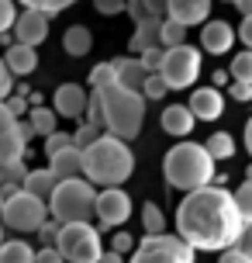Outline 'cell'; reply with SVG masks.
<instances>
[{"instance_id": "6da1fadb", "label": "cell", "mask_w": 252, "mask_h": 263, "mask_svg": "<svg viewBox=\"0 0 252 263\" xmlns=\"http://www.w3.org/2000/svg\"><path fill=\"white\" fill-rule=\"evenodd\" d=\"M245 229H252V225H245V218L232 201V191H225V187L207 184L200 191H190L176 208V236L194 253L232 250Z\"/></svg>"}, {"instance_id": "7a4b0ae2", "label": "cell", "mask_w": 252, "mask_h": 263, "mask_svg": "<svg viewBox=\"0 0 252 263\" xmlns=\"http://www.w3.org/2000/svg\"><path fill=\"white\" fill-rule=\"evenodd\" d=\"M97 107H100V128H107L111 139L132 142L135 135H142L145 121V97L138 90H128L121 83H107L100 90H93Z\"/></svg>"}, {"instance_id": "3957f363", "label": "cell", "mask_w": 252, "mask_h": 263, "mask_svg": "<svg viewBox=\"0 0 252 263\" xmlns=\"http://www.w3.org/2000/svg\"><path fill=\"white\" fill-rule=\"evenodd\" d=\"M135 173V153L128 142L100 135L93 145L83 149V180L93 187H121Z\"/></svg>"}, {"instance_id": "277c9868", "label": "cell", "mask_w": 252, "mask_h": 263, "mask_svg": "<svg viewBox=\"0 0 252 263\" xmlns=\"http://www.w3.org/2000/svg\"><path fill=\"white\" fill-rule=\"evenodd\" d=\"M162 177L166 184L176 191H200L214 180V159L207 156V149L197 142H180L173 145L166 159H162Z\"/></svg>"}, {"instance_id": "5b68a950", "label": "cell", "mask_w": 252, "mask_h": 263, "mask_svg": "<svg viewBox=\"0 0 252 263\" xmlns=\"http://www.w3.org/2000/svg\"><path fill=\"white\" fill-rule=\"evenodd\" d=\"M93 201H97V187L87 184L83 177H73V180H59V184L52 187L45 208H49V218L59 222V225L90 222L93 218Z\"/></svg>"}, {"instance_id": "8992f818", "label": "cell", "mask_w": 252, "mask_h": 263, "mask_svg": "<svg viewBox=\"0 0 252 263\" xmlns=\"http://www.w3.org/2000/svg\"><path fill=\"white\" fill-rule=\"evenodd\" d=\"M55 253L62 256V263H97L100 253H104L100 229L90 222L59 225V232H55Z\"/></svg>"}, {"instance_id": "52a82bcc", "label": "cell", "mask_w": 252, "mask_h": 263, "mask_svg": "<svg viewBox=\"0 0 252 263\" xmlns=\"http://www.w3.org/2000/svg\"><path fill=\"white\" fill-rule=\"evenodd\" d=\"M156 73L166 83V90H186L200 77V52L186 42L176 45V49H162V63Z\"/></svg>"}, {"instance_id": "ba28073f", "label": "cell", "mask_w": 252, "mask_h": 263, "mask_svg": "<svg viewBox=\"0 0 252 263\" xmlns=\"http://www.w3.org/2000/svg\"><path fill=\"white\" fill-rule=\"evenodd\" d=\"M194 256L197 253L180 236L159 232V236H142V242H135L128 263H194Z\"/></svg>"}, {"instance_id": "9c48e42d", "label": "cell", "mask_w": 252, "mask_h": 263, "mask_svg": "<svg viewBox=\"0 0 252 263\" xmlns=\"http://www.w3.org/2000/svg\"><path fill=\"white\" fill-rule=\"evenodd\" d=\"M49 218V208H45V201L38 197L25 194V191H17L4 201V208H0V225H7L11 232H38V225Z\"/></svg>"}, {"instance_id": "30bf717a", "label": "cell", "mask_w": 252, "mask_h": 263, "mask_svg": "<svg viewBox=\"0 0 252 263\" xmlns=\"http://www.w3.org/2000/svg\"><path fill=\"white\" fill-rule=\"evenodd\" d=\"M93 215H97L100 229H118V225H124L132 218V197L124 194L121 187H104V191H97Z\"/></svg>"}, {"instance_id": "8fae6325", "label": "cell", "mask_w": 252, "mask_h": 263, "mask_svg": "<svg viewBox=\"0 0 252 263\" xmlns=\"http://www.w3.org/2000/svg\"><path fill=\"white\" fill-rule=\"evenodd\" d=\"M31 142V132L21 118L7 115V107L0 104V166L14 163V159H25V149Z\"/></svg>"}, {"instance_id": "7c38bea8", "label": "cell", "mask_w": 252, "mask_h": 263, "mask_svg": "<svg viewBox=\"0 0 252 263\" xmlns=\"http://www.w3.org/2000/svg\"><path fill=\"white\" fill-rule=\"evenodd\" d=\"M49 39V17L38 11H25L14 17V42L28 45V49H38L41 42Z\"/></svg>"}, {"instance_id": "4fadbf2b", "label": "cell", "mask_w": 252, "mask_h": 263, "mask_svg": "<svg viewBox=\"0 0 252 263\" xmlns=\"http://www.w3.org/2000/svg\"><path fill=\"white\" fill-rule=\"evenodd\" d=\"M162 11L170 14L166 21L190 28V25H200V21H211V0H166Z\"/></svg>"}, {"instance_id": "5bb4252c", "label": "cell", "mask_w": 252, "mask_h": 263, "mask_svg": "<svg viewBox=\"0 0 252 263\" xmlns=\"http://www.w3.org/2000/svg\"><path fill=\"white\" fill-rule=\"evenodd\" d=\"M186 111L194 115V121H218L225 115V97L214 87H197L186 101Z\"/></svg>"}, {"instance_id": "9a60e30c", "label": "cell", "mask_w": 252, "mask_h": 263, "mask_svg": "<svg viewBox=\"0 0 252 263\" xmlns=\"http://www.w3.org/2000/svg\"><path fill=\"white\" fill-rule=\"evenodd\" d=\"M87 107V90L80 83H59L52 93V115L55 118H83Z\"/></svg>"}, {"instance_id": "2e32d148", "label": "cell", "mask_w": 252, "mask_h": 263, "mask_svg": "<svg viewBox=\"0 0 252 263\" xmlns=\"http://www.w3.org/2000/svg\"><path fill=\"white\" fill-rule=\"evenodd\" d=\"M235 45V28L228 21H207L204 31H200V49L211 55H225L228 49Z\"/></svg>"}, {"instance_id": "e0dca14e", "label": "cell", "mask_w": 252, "mask_h": 263, "mask_svg": "<svg viewBox=\"0 0 252 263\" xmlns=\"http://www.w3.org/2000/svg\"><path fill=\"white\" fill-rule=\"evenodd\" d=\"M111 69H114V83L128 87V90H142V80L149 77L138 63V55H118V59H111Z\"/></svg>"}, {"instance_id": "ac0fdd59", "label": "cell", "mask_w": 252, "mask_h": 263, "mask_svg": "<svg viewBox=\"0 0 252 263\" xmlns=\"http://www.w3.org/2000/svg\"><path fill=\"white\" fill-rule=\"evenodd\" d=\"M49 173H52L55 180H73V177H83V153L69 145V149H62V153L49 156Z\"/></svg>"}, {"instance_id": "d6986e66", "label": "cell", "mask_w": 252, "mask_h": 263, "mask_svg": "<svg viewBox=\"0 0 252 263\" xmlns=\"http://www.w3.org/2000/svg\"><path fill=\"white\" fill-rule=\"evenodd\" d=\"M159 121H162V132H166V135H176V139H186V135L194 132V125H197L194 115L186 111V104H170L162 111Z\"/></svg>"}, {"instance_id": "ffe728a7", "label": "cell", "mask_w": 252, "mask_h": 263, "mask_svg": "<svg viewBox=\"0 0 252 263\" xmlns=\"http://www.w3.org/2000/svg\"><path fill=\"white\" fill-rule=\"evenodd\" d=\"M4 66L11 69V77H28L38 69V52L28 49V45H7V55H4Z\"/></svg>"}, {"instance_id": "44dd1931", "label": "cell", "mask_w": 252, "mask_h": 263, "mask_svg": "<svg viewBox=\"0 0 252 263\" xmlns=\"http://www.w3.org/2000/svg\"><path fill=\"white\" fill-rule=\"evenodd\" d=\"M159 21L162 17H145V21L135 25V35H132V42H128V49H132L135 55L152 49V45H159Z\"/></svg>"}, {"instance_id": "7402d4cb", "label": "cell", "mask_w": 252, "mask_h": 263, "mask_svg": "<svg viewBox=\"0 0 252 263\" xmlns=\"http://www.w3.org/2000/svg\"><path fill=\"white\" fill-rule=\"evenodd\" d=\"M59 184L52 173H49V166L45 170H28L25 180H21V191L31 197H38V201H49V194H52V187Z\"/></svg>"}, {"instance_id": "603a6c76", "label": "cell", "mask_w": 252, "mask_h": 263, "mask_svg": "<svg viewBox=\"0 0 252 263\" xmlns=\"http://www.w3.org/2000/svg\"><path fill=\"white\" fill-rule=\"evenodd\" d=\"M62 49H66V55H73V59H83V55L93 49V35L87 25H73L66 28V35H62Z\"/></svg>"}, {"instance_id": "cb8c5ba5", "label": "cell", "mask_w": 252, "mask_h": 263, "mask_svg": "<svg viewBox=\"0 0 252 263\" xmlns=\"http://www.w3.org/2000/svg\"><path fill=\"white\" fill-rule=\"evenodd\" d=\"M28 132L31 135H52L55 128H59V118L52 115V107H28V118H25Z\"/></svg>"}, {"instance_id": "d4e9b609", "label": "cell", "mask_w": 252, "mask_h": 263, "mask_svg": "<svg viewBox=\"0 0 252 263\" xmlns=\"http://www.w3.org/2000/svg\"><path fill=\"white\" fill-rule=\"evenodd\" d=\"M0 263H35V250L25 239H7L0 242Z\"/></svg>"}, {"instance_id": "484cf974", "label": "cell", "mask_w": 252, "mask_h": 263, "mask_svg": "<svg viewBox=\"0 0 252 263\" xmlns=\"http://www.w3.org/2000/svg\"><path fill=\"white\" fill-rule=\"evenodd\" d=\"M204 149H207V156L218 163V159H232L235 156V139L228 135V132H214L211 139L204 142Z\"/></svg>"}, {"instance_id": "4316f807", "label": "cell", "mask_w": 252, "mask_h": 263, "mask_svg": "<svg viewBox=\"0 0 252 263\" xmlns=\"http://www.w3.org/2000/svg\"><path fill=\"white\" fill-rule=\"evenodd\" d=\"M142 229H145V236H159V232H166V215H162L159 204H152V201L142 204Z\"/></svg>"}, {"instance_id": "83f0119b", "label": "cell", "mask_w": 252, "mask_h": 263, "mask_svg": "<svg viewBox=\"0 0 252 263\" xmlns=\"http://www.w3.org/2000/svg\"><path fill=\"white\" fill-rule=\"evenodd\" d=\"M228 80H232V83H252V49H242V52L232 59Z\"/></svg>"}, {"instance_id": "f1b7e54d", "label": "cell", "mask_w": 252, "mask_h": 263, "mask_svg": "<svg viewBox=\"0 0 252 263\" xmlns=\"http://www.w3.org/2000/svg\"><path fill=\"white\" fill-rule=\"evenodd\" d=\"M186 42V28L173 25V21H159V49H176Z\"/></svg>"}, {"instance_id": "f546056e", "label": "cell", "mask_w": 252, "mask_h": 263, "mask_svg": "<svg viewBox=\"0 0 252 263\" xmlns=\"http://www.w3.org/2000/svg\"><path fill=\"white\" fill-rule=\"evenodd\" d=\"M232 201H235L239 215L245 218V225H252V177H249V180H242V187L232 194Z\"/></svg>"}, {"instance_id": "4dcf8cb0", "label": "cell", "mask_w": 252, "mask_h": 263, "mask_svg": "<svg viewBox=\"0 0 252 263\" xmlns=\"http://www.w3.org/2000/svg\"><path fill=\"white\" fill-rule=\"evenodd\" d=\"M100 135H104V128H97V125H87V121H83L76 132H69V139H73V149H80V153L87 149V145H93L97 139H100Z\"/></svg>"}, {"instance_id": "1f68e13d", "label": "cell", "mask_w": 252, "mask_h": 263, "mask_svg": "<svg viewBox=\"0 0 252 263\" xmlns=\"http://www.w3.org/2000/svg\"><path fill=\"white\" fill-rule=\"evenodd\" d=\"M21 4H25L28 11H38V14H45V17H52V14L73 7L76 0H21Z\"/></svg>"}, {"instance_id": "d6a6232c", "label": "cell", "mask_w": 252, "mask_h": 263, "mask_svg": "<svg viewBox=\"0 0 252 263\" xmlns=\"http://www.w3.org/2000/svg\"><path fill=\"white\" fill-rule=\"evenodd\" d=\"M138 93H142L145 101H162L170 90H166V83L159 80V73H149V77L142 80V90H138Z\"/></svg>"}, {"instance_id": "836d02e7", "label": "cell", "mask_w": 252, "mask_h": 263, "mask_svg": "<svg viewBox=\"0 0 252 263\" xmlns=\"http://www.w3.org/2000/svg\"><path fill=\"white\" fill-rule=\"evenodd\" d=\"M25 173H28L25 159H14V163H4V166H0V184H17V187H21V180H25Z\"/></svg>"}, {"instance_id": "e575fe53", "label": "cell", "mask_w": 252, "mask_h": 263, "mask_svg": "<svg viewBox=\"0 0 252 263\" xmlns=\"http://www.w3.org/2000/svg\"><path fill=\"white\" fill-rule=\"evenodd\" d=\"M69 145H73L69 132H59V128H55L52 135H45V156H55V153H62V149H69Z\"/></svg>"}, {"instance_id": "d590c367", "label": "cell", "mask_w": 252, "mask_h": 263, "mask_svg": "<svg viewBox=\"0 0 252 263\" xmlns=\"http://www.w3.org/2000/svg\"><path fill=\"white\" fill-rule=\"evenodd\" d=\"M107 83H114V69H111V63H100L90 69V87L93 90H100V87H107Z\"/></svg>"}, {"instance_id": "8d00e7d4", "label": "cell", "mask_w": 252, "mask_h": 263, "mask_svg": "<svg viewBox=\"0 0 252 263\" xmlns=\"http://www.w3.org/2000/svg\"><path fill=\"white\" fill-rule=\"evenodd\" d=\"M132 250H135L132 232H114V236H111V253H118V256H128Z\"/></svg>"}, {"instance_id": "74e56055", "label": "cell", "mask_w": 252, "mask_h": 263, "mask_svg": "<svg viewBox=\"0 0 252 263\" xmlns=\"http://www.w3.org/2000/svg\"><path fill=\"white\" fill-rule=\"evenodd\" d=\"M138 63H142L145 73H156L159 63H162V49H159V45H152V49H145V52H138Z\"/></svg>"}, {"instance_id": "f35d334b", "label": "cell", "mask_w": 252, "mask_h": 263, "mask_svg": "<svg viewBox=\"0 0 252 263\" xmlns=\"http://www.w3.org/2000/svg\"><path fill=\"white\" fill-rule=\"evenodd\" d=\"M14 17H17L14 0H0V35H7V31L14 28Z\"/></svg>"}, {"instance_id": "ab89813d", "label": "cell", "mask_w": 252, "mask_h": 263, "mask_svg": "<svg viewBox=\"0 0 252 263\" xmlns=\"http://www.w3.org/2000/svg\"><path fill=\"white\" fill-rule=\"evenodd\" d=\"M55 232H59V222H52V218H45V222L38 225V232H35V236H38L41 250H45V246H55Z\"/></svg>"}, {"instance_id": "60d3db41", "label": "cell", "mask_w": 252, "mask_h": 263, "mask_svg": "<svg viewBox=\"0 0 252 263\" xmlns=\"http://www.w3.org/2000/svg\"><path fill=\"white\" fill-rule=\"evenodd\" d=\"M218 263H252V253L232 246V250H221V260H218Z\"/></svg>"}, {"instance_id": "b9f144b4", "label": "cell", "mask_w": 252, "mask_h": 263, "mask_svg": "<svg viewBox=\"0 0 252 263\" xmlns=\"http://www.w3.org/2000/svg\"><path fill=\"white\" fill-rule=\"evenodd\" d=\"M93 7H97V14H104V17H114V14L124 11V0H93Z\"/></svg>"}, {"instance_id": "7bdbcfd3", "label": "cell", "mask_w": 252, "mask_h": 263, "mask_svg": "<svg viewBox=\"0 0 252 263\" xmlns=\"http://www.w3.org/2000/svg\"><path fill=\"white\" fill-rule=\"evenodd\" d=\"M0 104L7 107V115H14V118L28 115V101H25V97H17V93H11V97H7V101H0Z\"/></svg>"}, {"instance_id": "ee69618b", "label": "cell", "mask_w": 252, "mask_h": 263, "mask_svg": "<svg viewBox=\"0 0 252 263\" xmlns=\"http://www.w3.org/2000/svg\"><path fill=\"white\" fill-rule=\"evenodd\" d=\"M14 93V77H11V69L4 66V59H0V101H7Z\"/></svg>"}, {"instance_id": "f6af8a7d", "label": "cell", "mask_w": 252, "mask_h": 263, "mask_svg": "<svg viewBox=\"0 0 252 263\" xmlns=\"http://www.w3.org/2000/svg\"><path fill=\"white\" fill-rule=\"evenodd\" d=\"M228 93H232L239 104H245V101H252V83H228Z\"/></svg>"}, {"instance_id": "bcb514c9", "label": "cell", "mask_w": 252, "mask_h": 263, "mask_svg": "<svg viewBox=\"0 0 252 263\" xmlns=\"http://www.w3.org/2000/svg\"><path fill=\"white\" fill-rule=\"evenodd\" d=\"M35 263H62V256L55 253V246H45V250H35Z\"/></svg>"}, {"instance_id": "7dc6e473", "label": "cell", "mask_w": 252, "mask_h": 263, "mask_svg": "<svg viewBox=\"0 0 252 263\" xmlns=\"http://www.w3.org/2000/svg\"><path fill=\"white\" fill-rule=\"evenodd\" d=\"M239 42L245 45V49H252V17H242V25H239Z\"/></svg>"}, {"instance_id": "c3c4849f", "label": "cell", "mask_w": 252, "mask_h": 263, "mask_svg": "<svg viewBox=\"0 0 252 263\" xmlns=\"http://www.w3.org/2000/svg\"><path fill=\"white\" fill-rule=\"evenodd\" d=\"M97 263H124V256H118V253L104 250V253H100V260H97Z\"/></svg>"}, {"instance_id": "681fc988", "label": "cell", "mask_w": 252, "mask_h": 263, "mask_svg": "<svg viewBox=\"0 0 252 263\" xmlns=\"http://www.w3.org/2000/svg\"><path fill=\"white\" fill-rule=\"evenodd\" d=\"M235 7H239L242 17H252V0H235Z\"/></svg>"}, {"instance_id": "f907efd6", "label": "cell", "mask_w": 252, "mask_h": 263, "mask_svg": "<svg viewBox=\"0 0 252 263\" xmlns=\"http://www.w3.org/2000/svg\"><path fill=\"white\" fill-rule=\"evenodd\" d=\"M211 80H214V90H218V87H225V83H228V73H225V69H218Z\"/></svg>"}, {"instance_id": "816d5d0a", "label": "cell", "mask_w": 252, "mask_h": 263, "mask_svg": "<svg viewBox=\"0 0 252 263\" xmlns=\"http://www.w3.org/2000/svg\"><path fill=\"white\" fill-rule=\"evenodd\" d=\"M0 242H4V225H0Z\"/></svg>"}, {"instance_id": "f5cc1de1", "label": "cell", "mask_w": 252, "mask_h": 263, "mask_svg": "<svg viewBox=\"0 0 252 263\" xmlns=\"http://www.w3.org/2000/svg\"><path fill=\"white\" fill-rule=\"evenodd\" d=\"M0 208H4V197H0Z\"/></svg>"}, {"instance_id": "db71d44e", "label": "cell", "mask_w": 252, "mask_h": 263, "mask_svg": "<svg viewBox=\"0 0 252 263\" xmlns=\"http://www.w3.org/2000/svg\"><path fill=\"white\" fill-rule=\"evenodd\" d=\"M225 4H235V0H225Z\"/></svg>"}]
</instances>
